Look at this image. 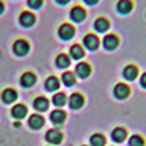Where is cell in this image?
<instances>
[{
    "instance_id": "cell-1",
    "label": "cell",
    "mask_w": 146,
    "mask_h": 146,
    "mask_svg": "<svg viewBox=\"0 0 146 146\" xmlns=\"http://www.w3.org/2000/svg\"><path fill=\"white\" fill-rule=\"evenodd\" d=\"M73 35H75V28H73V25H70V23H62L58 28V36L62 40L67 41L70 38H73Z\"/></svg>"
},
{
    "instance_id": "cell-2",
    "label": "cell",
    "mask_w": 146,
    "mask_h": 146,
    "mask_svg": "<svg viewBox=\"0 0 146 146\" xmlns=\"http://www.w3.org/2000/svg\"><path fill=\"white\" fill-rule=\"evenodd\" d=\"M70 19L73 21V22H82L85 18H86V10H85L82 6H79V5H76V6H73L72 9H70Z\"/></svg>"
},
{
    "instance_id": "cell-3",
    "label": "cell",
    "mask_w": 146,
    "mask_h": 146,
    "mask_svg": "<svg viewBox=\"0 0 146 146\" xmlns=\"http://www.w3.org/2000/svg\"><path fill=\"white\" fill-rule=\"evenodd\" d=\"M19 23L25 28H29L35 23V15L29 10H23L22 13L19 15Z\"/></svg>"
},
{
    "instance_id": "cell-4",
    "label": "cell",
    "mask_w": 146,
    "mask_h": 146,
    "mask_svg": "<svg viewBox=\"0 0 146 146\" xmlns=\"http://www.w3.org/2000/svg\"><path fill=\"white\" fill-rule=\"evenodd\" d=\"M83 45L86 47L88 50H96L100 45V38L95 34H88V35H85V38H83Z\"/></svg>"
},
{
    "instance_id": "cell-5",
    "label": "cell",
    "mask_w": 146,
    "mask_h": 146,
    "mask_svg": "<svg viewBox=\"0 0 146 146\" xmlns=\"http://www.w3.org/2000/svg\"><path fill=\"white\" fill-rule=\"evenodd\" d=\"M13 51L16 56H25L29 51V44L25 40H18L13 44Z\"/></svg>"
},
{
    "instance_id": "cell-6",
    "label": "cell",
    "mask_w": 146,
    "mask_h": 146,
    "mask_svg": "<svg viewBox=\"0 0 146 146\" xmlns=\"http://www.w3.org/2000/svg\"><path fill=\"white\" fill-rule=\"evenodd\" d=\"M133 10V2L131 0H118L117 2V12L121 15H129Z\"/></svg>"
},
{
    "instance_id": "cell-7",
    "label": "cell",
    "mask_w": 146,
    "mask_h": 146,
    "mask_svg": "<svg viewBox=\"0 0 146 146\" xmlns=\"http://www.w3.org/2000/svg\"><path fill=\"white\" fill-rule=\"evenodd\" d=\"M102 44H104V47L107 48V50H114V48H117V45H118V36L114 35V34H108V35L104 36Z\"/></svg>"
},
{
    "instance_id": "cell-8",
    "label": "cell",
    "mask_w": 146,
    "mask_h": 146,
    "mask_svg": "<svg viewBox=\"0 0 146 146\" xmlns=\"http://www.w3.org/2000/svg\"><path fill=\"white\" fill-rule=\"evenodd\" d=\"M94 28L95 31H98V32H107L108 28H110V21L104 16H100V18H96V21L94 22Z\"/></svg>"
},
{
    "instance_id": "cell-9",
    "label": "cell",
    "mask_w": 146,
    "mask_h": 146,
    "mask_svg": "<svg viewBox=\"0 0 146 146\" xmlns=\"http://www.w3.org/2000/svg\"><path fill=\"white\" fill-rule=\"evenodd\" d=\"M129 94H130V89H129L127 85H124V83H118L117 86L114 88V95H115V98H118V100L127 98Z\"/></svg>"
},
{
    "instance_id": "cell-10",
    "label": "cell",
    "mask_w": 146,
    "mask_h": 146,
    "mask_svg": "<svg viewBox=\"0 0 146 146\" xmlns=\"http://www.w3.org/2000/svg\"><path fill=\"white\" fill-rule=\"evenodd\" d=\"M45 139H47V142H50V143H53V145H58L60 142H62L63 136H62V133H60L58 130L51 129V130H48V131H47Z\"/></svg>"
},
{
    "instance_id": "cell-11",
    "label": "cell",
    "mask_w": 146,
    "mask_h": 146,
    "mask_svg": "<svg viewBox=\"0 0 146 146\" xmlns=\"http://www.w3.org/2000/svg\"><path fill=\"white\" fill-rule=\"evenodd\" d=\"M28 124H29L31 129L38 130V129H41L42 124H44V118H42L41 115H38V114H32V115L29 117V120H28Z\"/></svg>"
},
{
    "instance_id": "cell-12",
    "label": "cell",
    "mask_w": 146,
    "mask_h": 146,
    "mask_svg": "<svg viewBox=\"0 0 146 146\" xmlns=\"http://www.w3.org/2000/svg\"><path fill=\"white\" fill-rule=\"evenodd\" d=\"M34 83H35V76H34V73L27 72V73H23V75L21 76V85H22L23 88H29V86H32Z\"/></svg>"
},
{
    "instance_id": "cell-13",
    "label": "cell",
    "mask_w": 146,
    "mask_h": 146,
    "mask_svg": "<svg viewBox=\"0 0 146 146\" xmlns=\"http://www.w3.org/2000/svg\"><path fill=\"white\" fill-rule=\"evenodd\" d=\"M16 98H18V94H16V91H15V89L7 88V89H5V91H3V94H2V100H3L6 104L13 102Z\"/></svg>"
},
{
    "instance_id": "cell-14",
    "label": "cell",
    "mask_w": 146,
    "mask_h": 146,
    "mask_svg": "<svg viewBox=\"0 0 146 146\" xmlns=\"http://www.w3.org/2000/svg\"><path fill=\"white\" fill-rule=\"evenodd\" d=\"M69 105L73 108V110H78L83 105V96L80 94H73L69 100Z\"/></svg>"
},
{
    "instance_id": "cell-15",
    "label": "cell",
    "mask_w": 146,
    "mask_h": 146,
    "mask_svg": "<svg viewBox=\"0 0 146 146\" xmlns=\"http://www.w3.org/2000/svg\"><path fill=\"white\" fill-rule=\"evenodd\" d=\"M12 115H13L15 118H18V120L23 118V117L27 115V107L23 105V104H18V105H15L13 108H12Z\"/></svg>"
},
{
    "instance_id": "cell-16",
    "label": "cell",
    "mask_w": 146,
    "mask_h": 146,
    "mask_svg": "<svg viewBox=\"0 0 146 146\" xmlns=\"http://www.w3.org/2000/svg\"><path fill=\"white\" fill-rule=\"evenodd\" d=\"M76 73H78V76H80L82 79L88 78L89 73H91L89 64H88V63H79V64L76 66Z\"/></svg>"
},
{
    "instance_id": "cell-17",
    "label": "cell",
    "mask_w": 146,
    "mask_h": 146,
    "mask_svg": "<svg viewBox=\"0 0 146 146\" xmlns=\"http://www.w3.org/2000/svg\"><path fill=\"white\" fill-rule=\"evenodd\" d=\"M83 48H82V45H79V44H73L72 47H70V57L72 58H75V60H79V58H82L83 57Z\"/></svg>"
},
{
    "instance_id": "cell-18",
    "label": "cell",
    "mask_w": 146,
    "mask_h": 146,
    "mask_svg": "<svg viewBox=\"0 0 146 146\" xmlns=\"http://www.w3.org/2000/svg\"><path fill=\"white\" fill-rule=\"evenodd\" d=\"M50 118H51L53 123H56V124H62L63 121H64V118H66V114H64V111H62V110H56V111L51 113Z\"/></svg>"
},
{
    "instance_id": "cell-19",
    "label": "cell",
    "mask_w": 146,
    "mask_h": 146,
    "mask_svg": "<svg viewBox=\"0 0 146 146\" xmlns=\"http://www.w3.org/2000/svg\"><path fill=\"white\" fill-rule=\"evenodd\" d=\"M126 136H127L126 130L124 129H120V127L118 129H114L113 133H111V137H113L114 142H123L126 139Z\"/></svg>"
},
{
    "instance_id": "cell-20",
    "label": "cell",
    "mask_w": 146,
    "mask_h": 146,
    "mask_svg": "<svg viewBox=\"0 0 146 146\" xmlns=\"http://www.w3.org/2000/svg\"><path fill=\"white\" fill-rule=\"evenodd\" d=\"M34 107H35V110H38V111H45V110L48 108L47 98H44V96H38V98L34 101Z\"/></svg>"
},
{
    "instance_id": "cell-21",
    "label": "cell",
    "mask_w": 146,
    "mask_h": 146,
    "mask_svg": "<svg viewBox=\"0 0 146 146\" xmlns=\"http://www.w3.org/2000/svg\"><path fill=\"white\" fill-rule=\"evenodd\" d=\"M123 75L127 80H133L136 76H137V67L135 66H127L124 70H123Z\"/></svg>"
},
{
    "instance_id": "cell-22",
    "label": "cell",
    "mask_w": 146,
    "mask_h": 146,
    "mask_svg": "<svg viewBox=\"0 0 146 146\" xmlns=\"http://www.w3.org/2000/svg\"><path fill=\"white\" fill-rule=\"evenodd\" d=\"M58 86H60V82H58V79H56V78H48L47 79V82H45V89L47 91H57L58 89Z\"/></svg>"
},
{
    "instance_id": "cell-23",
    "label": "cell",
    "mask_w": 146,
    "mask_h": 146,
    "mask_svg": "<svg viewBox=\"0 0 146 146\" xmlns=\"http://www.w3.org/2000/svg\"><path fill=\"white\" fill-rule=\"evenodd\" d=\"M56 63H57V66H58L60 69H66V67H69V64H70V58H69L66 54H60V56H57Z\"/></svg>"
},
{
    "instance_id": "cell-24",
    "label": "cell",
    "mask_w": 146,
    "mask_h": 146,
    "mask_svg": "<svg viewBox=\"0 0 146 146\" xmlns=\"http://www.w3.org/2000/svg\"><path fill=\"white\" fill-rule=\"evenodd\" d=\"M91 143H92V146H104L105 145V137L102 135H100V133H96V135H94L91 137Z\"/></svg>"
},
{
    "instance_id": "cell-25",
    "label": "cell",
    "mask_w": 146,
    "mask_h": 146,
    "mask_svg": "<svg viewBox=\"0 0 146 146\" xmlns=\"http://www.w3.org/2000/svg\"><path fill=\"white\" fill-rule=\"evenodd\" d=\"M53 104L57 105V107H62L66 104V95L64 94H56L53 96Z\"/></svg>"
},
{
    "instance_id": "cell-26",
    "label": "cell",
    "mask_w": 146,
    "mask_h": 146,
    "mask_svg": "<svg viewBox=\"0 0 146 146\" xmlns=\"http://www.w3.org/2000/svg\"><path fill=\"white\" fill-rule=\"evenodd\" d=\"M62 79H63V83L66 85V86H72V85L75 83V76H73V73H70V72L64 73V75L62 76Z\"/></svg>"
},
{
    "instance_id": "cell-27",
    "label": "cell",
    "mask_w": 146,
    "mask_h": 146,
    "mask_svg": "<svg viewBox=\"0 0 146 146\" xmlns=\"http://www.w3.org/2000/svg\"><path fill=\"white\" fill-rule=\"evenodd\" d=\"M130 146H143V139L137 135H135L133 137H130V142H129Z\"/></svg>"
},
{
    "instance_id": "cell-28",
    "label": "cell",
    "mask_w": 146,
    "mask_h": 146,
    "mask_svg": "<svg viewBox=\"0 0 146 146\" xmlns=\"http://www.w3.org/2000/svg\"><path fill=\"white\" fill-rule=\"evenodd\" d=\"M27 3L31 9H40L44 3V0H27Z\"/></svg>"
},
{
    "instance_id": "cell-29",
    "label": "cell",
    "mask_w": 146,
    "mask_h": 146,
    "mask_svg": "<svg viewBox=\"0 0 146 146\" xmlns=\"http://www.w3.org/2000/svg\"><path fill=\"white\" fill-rule=\"evenodd\" d=\"M83 2L86 3L88 6H94V5H96V3H98L100 0H83Z\"/></svg>"
},
{
    "instance_id": "cell-30",
    "label": "cell",
    "mask_w": 146,
    "mask_h": 146,
    "mask_svg": "<svg viewBox=\"0 0 146 146\" xmlns=\"http://www.w3.org/2000/svg\"><path fill=\"white\" fill-rule=\"evenodd\" d=\"M140 85H142L143 88H146V73H143L142 78H140Z\"/></svg>"
},
{
    "instance_id": "cell-31",
    "label": "cell",
    "mask_w": 146,
    "mask_h": 146,
    "mask_svg": "<svg viewBox=\"0 0 146 146\" xmlns=\"http://www.w3.org/2000/svg\"><path fill=\"white\" fill-rule=\"evenodd\" d=\"M3 12H5V3L2 2V0H0V15H2Z\"/></svg>"
},
{
    "instance_id": "cell-32",
    "label": "cell",
    "mask_w": 146,
    "mask_h": 146,
    "mask_svg": "<svg viewBox=\"0 0 146 146\" xmlns=\"http://www.w3.org/2000/svg\"><path fill=\"white\" fill-rule=\"evenodd\" d=\"M56 2H57L58 5H67V3L70 2V0H56Z\"/></svg>"
}]
</instances>
